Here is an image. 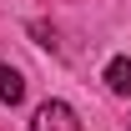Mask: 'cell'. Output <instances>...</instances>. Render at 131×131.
<instances>
[{
    "instance_id": "cell-3",
    "label": "cell",
    "mask_w": 131,
    "mask_h": 131,
    "mask_svg": "<svg viewBox=\"0 0 131 131\" xmlns=\"http://www.w3.org/2000/svg\"><path fill=\"white\" fill-rule=\"evenodd\" d=\"M20 96H25V81H20V71H15V66H0V101H5V106H15Z\"/></svg>"
},
{
    "instance_id": "cell-2",
    "label": "cell",
    "mask_w": 131,
    "mask_h": 131,
    "mask_svg": "<svg viewBox=\"0 0 131 131\" xmlns=\"http://www.w3.org/2000/svg\"><path fill=\"white\" fill-rule=\"evenodd\" d=\"M106 86H111L116 96H131V61L126 56H116V61L106 66Z\"/></svg>"
},
{
    "instance_id": "cell-1",
    "label": "cell",
    "mask_w": 131,
    "mask_h": 131,
    "mask_svg": "<svg viewBox=\"0 0 131 131\" xmlns=\"http://www.w3.org/2000/svg\"><path fill=\"white\" fill-rule=\"evenodd\" d=\"M30 131H81V121H76V111H71L66 101H46V106L35 111Z\"/></svg>"
}]
</instances>
